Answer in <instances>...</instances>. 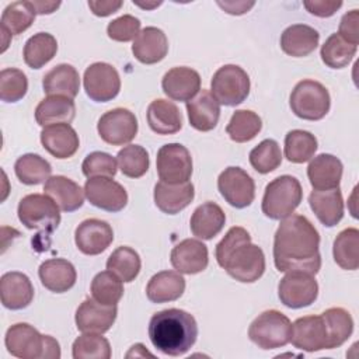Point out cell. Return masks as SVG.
<instances>
[{
    "label": "cell",
    "mask_w": 359,
    "mask_h": 359,
    "mask_svg": "<svg viewBox=\"0 0 359 359\" xmlns=\"http://www.w3.org/2000/svg\"><path fill=\"white\" fill-rule=\"evenodd\" d=\"M18 219L29 230L53 233L60 223L59 206L45 194H29L18 203Z\"/></svg>",
    "instance_id": "52a82bcc"
},
{
    "label": "cell",
    "mask_w": 359,
    "mask_h": 359,
    "mask_svg": "<svg viewBox=\"0 0 359 359\" xmlns=\"http://www.w3.org/2000/svg\"><path fill=\"white\" fill-rule=\"evenodd\" d=\"M226 215L223 209L215 202H205L194 210L189 220V227L195 237L212 240L222 231Z\"/></svg>",
    "instance_id": "1f68e13d"
},
{
    "label": "cell",
    "mask_w": 359,
    "mask_h": 359,
    "mask_svg": "<svg viewBox=\"0 0 359 359\" xmlns=\"http://www.w3.org/2000/svg\"><path fill=\"white\" fill-rule=\"evenodd\" d=\"M36 14H52L53 11H56L60 6V1H43V0H34L31 1Z\"/></svg>",
    "instance_id": "6f0895ef"
},
{
    "label": "cell",
    "mask_w": 359,
    "mask_h": 359,
    "mask_svg": "<svg viewBox=\"0 0 359 359\" xmlns=\"http://www.w3.org/2000/svg\"><path fill=\"white\" fill-rule=\"evenodd\" d=\"M289 105L297 118L320 121L328 114L331 98L328 90L320 81L302 80L292 90Z\"/></svg>",
    "instance_id": "8992f818"
},
{
    "label": "cell",
    "mask_w": 359,
    "mask_h": 359,
    "mask_svg": "<svg viewBox=\"0 0 359 359\" xmlns=\"http://www.w3.org/2000/svg\"><path fill=\"white\" fill-rule=\"evenodd\" d=\"M254 1H217V6L222 7L226 13L233 15H241L250 11L254 7Z\"/></svg>",
    "instance_id": "9f6ffc18"
},
{
    "label": "cell",
    "mask_w": 359,
    "mask_h": 359,
    "mask_svg": "<svg viewBox=\"0 0 359 359\" xmlns=\"http://www.w3.org/2000/svg\"><path fill=\"white\" fill-rule=\"evenodd\" d=\"M320 34L310 25L293 24L280 35L282 50L292 57H304L316 50Z\"/></svg>",
    "instance_id": "4dcf8cb0"
},
{
    "label": "cell",
    "mask_w": 359,
    "mask_h": 359,
    "mask_svg": "<svg viewBox=\"0 0 359 359\" xmlns=\"http://www.w3.org/2000/svg\"><path fill=\"white\" fill-rule=\"evenodd\" d=\"M119 170L129 178H140L149 170V153L140 144H129L116 154Z\"/></svg>",
    "instance_id": "7dc6e473"
},
{
    "label": "cell",
    "mask_w": 359,
    "mask_h": 359,
    "mask_svg": "<svg viewBox=\"0 0 359 359\" xmlns=\"http://www.w3.org/2000/svg\"><path fill=\"white\" fill-rule=\"evenodd\" d=\"M114 241V230L100 219L83 220L74 231V243L86 255H98L104 252Z\"/></svg>",
    "instance_id": "e0dca14e"
},
{
    "label": "cell",
    "mask_w": 359,
    "mask_h": 359,
    "mask_svg": "<svg viewBox=\"0 0 359 359\" xmlns=\"http://www.w3.org/2000/svg\"><path fill=\"white\" fill-rule=\"evenodd\" d=\"M217 264L236 280L252 283L265 272L264 251L251 243L250 233L240 226L229 229L216 245Z\"/></svg>",
    "instance_id": "7a4b0ae2"
},
{
    "label": "cell",
    "mask_w": 359,
    "mask_h": 359,
    "mask_svg": "<svg viewBox=\"0 0 359 359\" xmlns=\"http://www.w3.org/2000/svg\"><path fill=\"white\" fill-rule=\"evenodd\" d=\"M74 359H109L111 345L105 337L95 332H83L72 346Z\"/></svg>",
    "instance_id": "bcb514c9"
},
{
    "label": "cell",
    "mask_w": 359,
    "mask_h": 359,
    "mask_svg": "<svg viewBox=\"0 0 359 359\" xmlns=\"http://www.w3.org/2000/svg\"><path fill=\"white\" fill-rule=\"evenodd\" d=\"M81 170L87 178H94V177L111 178L118 171V161L108 153L93 151L84 158L81 164Z\"/></svg>",
    "instance_id": "f907efd6"
},
{
    "label": "cell",
    "mask_w": 359,
    "mask_h": 359,
    "mask_svg": "<svg viewBox=\"0 0 359 359\" xmlns=\"http://www.w3.org/2000/svg\"><path fill=\"white\" fill-rule=\"evenodd\" d=\"M327 332H328V349L341 346L353 332V320L348 310L342 307L327 309L321 314Z\"/></svg>",
    "instance_id": "f35d334b"
},
{
    "label": "cell",
    "mask_w": 359,
    "mask_h": 359,
    "mask_svg": "<svg viewBox=\"0 0 359 359\" xmlns=\"http://www.w3.org/2000/svg\"><path fill=\"white\" fill-rule=\"evenodd\" d=\"M359 11L351 10L346 14H344V17L341 18L339 22V29H338V35L345 39L346 42L352 43V45H358L359 42Z\"/></svg>",
    "instance_id": "f5cc1de1"
},
{
    "label": "cell",
    "mask_w": 359,
    "mask_h": 359,
    "mask_svg": "<svg viewBox=\"0 0 359 359\" xmlns=\"http://www.w3.org/2000/svg\"><path fill=\"white\" fill-rule=\"evenodd\" d=\"M282 163V151L276 140L265 139L250 151V164L259 174L275 171Z\"/></svg>",
    "instance_id": "c3c4849f"
},
{
    "label": "cell",
    "mask_w": 359,
    "mask_h": 359,
    "mask_svg": "<svg viewBox=\"0 0 359 359\" xmlns=\"http://www.w3.org/2000/svg\"><path fill=\"white\" fill-rule=\"evenodd\" d=\"M0 296L6 309L21 310L31 304L34 286L25 273L17 271L6 272L0 279Z\"/></svg>",
    "instance_id": "7402d4cb"
},
{
    "label": "cell",
    "mask_w": 359,
    "mask_h": 359,
    "mask_svg": "<svg viewBox=\"0 0 359 359\" xmlns=\"http://www.w3.org/2000/svg\"><path fill=\"white\" fill-rule=\"evenodd\" d=\"M153 346L168 356L185 355L196 342L198 324L192 314L181 309L161 310L149 321Z\"/></svg>",
    "instance_id": "3957f363"
},
{
    "label": "cell",
    "mask_w": 359,
    "mask_h": 359,
    "mask_svg": "<svg viewBox=\"0 0 359 359\" xmlns=\"http://www.w3.org/2000/svg\"><path fill=\"white\" fill-rule=\"evenodd\" d=\"M140 32V20L125 14L112 20L107 27V34L112 41L129 42L135 39Z\"/></svg>",
    "instance_id": "816d5d0a"
},
{
    "label": "cell",
    "mask_w": 359,
    "mask_h": 359,
    "mask_svg": "<svg viewBox=\"0 0 359 359\" xmlns=\"http://www.w3.org/2000/svg\"><path fill=\"white\" fill-rule=\"evenodd\" d=\"M195 196V189L192 182L181 184H167L157 182L154 185V203L156 206L167 215H177L184 210Z\"/></svg>",
    "instance_id": "d4e9b609"
},
{
    "label": "cell",
    "mask_w": 359,
    "mask_h": 359,
    "mask_svg": "<svg viewBox=\"0 0 359 359\" xmlns=\"http://www.w3.org/2000/svg\"><path fill=\"white\" fill-rule=\"evenodd\" d=\"M342 171L344 165L338 157L323 153L310 161L307 167V177L313 189L324 191L339 187Z\"/></svg>",
    "instance_id": "484cf974"
},
{
    "label": "cell",
    "mask_w": 359,
    "mask_h": 359,
    "mask_svg": "<svg viewBox=\"0 0 359 359\" xmlns=\"http://www.w3.org/2000/svg\"><path fill=\"white\" fill-rule=\"evenodd\" d=\"M116 306H105L94 299H86L76 310V327L81 332L104 334L116 320Z\"/></svg>",
    "instance_id": "ac0fdd59"
},
{
    "label": "cell",
    "mask_w": 359,
    "mask_h": 359,
    "mask_svg": "<svg viewBox=\"0 0 359 359\" xmlns=\"http://www.w3.org/2000/svg\"><path fill=\"white\" fill-rule=\"evenodd\" d=\"M156 167L160 181L167 184L187 182L192 175V157L180 143H168L158 149Z\"/></svg>",
    "instance_id": "30bf717a"
},
{
    "label": "cell",
    "mask_w": 359,
    "mask_h": 359,
    "mask_svg": "<svg viewBox=\"0 0 359 359\" xmlns=\"http://www.w3.org/2000/svg\"><path fill=\"white\" fill-rule=\"evenodd\" d=\"M189 123L199 132H209L216 128L220 118V104L209 90H201L187 102Z\"/></svg>",
    "instance_id": "cb8c5ba5"
},
{
    "label": "cell",
    "mask_w": 359,
    "mask_h": 359,
    "mask_svg": "<svg viewBox=\"0 0 359 359\" xmlns=\"http://www.w3.org/2000/svg\"><path fill=\"white\" fill-rule=\"evenodd\" d=\"M304 8L316 15V17H321V18H327L334 15L341 7H342V1H331V0H310V1H304L303 3Z\"/></svg>",
    "instance_id": "db71d44e"
},
{
    "label": "cell",
    "mask_w": 359,
    "mask_h": 359,
    "mask_svg": "<svg viewBox=\"0 0 359 359\" xmlns=\"http://www.w3.org/2000/svg\"><path fill=\"white\" fill-rule=\"evenodd\" d=\"M84 194L93 206L112 213L121 212L128 203L126 189L109 177L88 178Z\"/></svg>",
    "instance_id": "9a60e30c"
},
{
    "label": "cell",
    "mask_w": 359,
    "mask_h": 359,
    "mask_svg": "<svg viewBox=\"0 0 359 359\" xmlns=\"http://www.w3.org/2000/svg\"><path fill=\"white\" fill-rule=\"evenodd\" d=\"M91 296L101 304L116 306V303L123 296L122 280L111 271H102L93 278Z\"/></svg>",
    "instance_id": "f6af8a7d"
},
{
    "label": "cell",
    "mask_w": 359,
    "mask_h": 359,
    "mask_svg": "<svg viewBox=\"0 0 359 359\" xmlns=\"http://www.w3.org/2000/svg\"><path fill=\"white\" fill-rule=\"evenodd\" d=\"M76 116V105L72 98L62 95H49L35 108V119L41 126L55 123H70Z\"/></svg>",
    "instance_id": "d590c367"
},
{
    "label": "cell",
    "mask_w": 359,
    "mask_h": 359,
    "mask_svg": "<svg viewBox=\"0 0 359 359\" xmlns=\"http://www.w3.org/2000/svg\"><path fill=\"white\" fill-rule=\"evenodd\" d=\"M8 353L21 359H59V342L50 335H42L27 323L11 325L4 338Z\"/></svg>",
    "instance_id": "277c9868"
},
{
    "label": "cell",
    "mask_w": 359,
    "mask_h": 359,
    "mask_svg": "<svg viewBox=\"0 0 359 359\" xmlns=\"http://www.w3.org/2000/svg\"><path fill=\"white\" fill-rule=\"evenodd\" d=\"M309 205L325 227L337 226L344 217V199L339 187L324 191L313 189L309 195Z\"/></svg>",
    "instance_id": "4316f807"
},
{
    "label": "cell",
    "mask_w": 359,
    "mask_h": 359,
    "mask_svg": "<svg viewBox=\"0 0 359 359\" xmlns=\"http://www.w3.org/2000/svg\"><path fill=\"white\" fill-rule=\"evenodd\" d=\"M142 261L139 254L126 245L118 247L107 261V269L114 272L121 280L132 282L140 272Z\"/></svg>",
    "instance_id": "7bdbcfd3"
},
{
    "label": "cell",
    "mask_w": 359,
    "mask_h": 359,
    "mask_svg": "<svg viewBox=\"0 0 359 359\" xmlns=\"http://www.w3.org/2000/svg\"><path fill=\"white\" fill-rule=\"evenodd\" d=\"M161 87L168 98L188 102L201 91V76L187 66L172 67L164 74Z\"/></svg>",
    "instance_id": "ffe728a7"
},
{
    "label": "cell",
    "mask_w": 359,
    "mask_h": 359,
    "mask_svg": "<svg viewBox=\"0 0 359 359\" xmlns=\"http://www.w3.org/2000/svg\"><path fill=\"white\" fill-rule=\"evenodd\" d=\"M83 84L90 100L95 102H108L118 95L121 90V77L112 65L95 62L86 69Z\"/></svg>",
    "instance_id": "7c38bea8"
},
{
    "label": "cell",
    "mask_w": 359,
    "mask_h": 359,
    "mask_svg": "<svg viewBox=\"0 0 359 359\" xmlns=\"http://www.w3.org/2000/svg\"><path fill=\"white\" fill-rule=\"evenodd\" d=\"M292 323L278 310L261 313L250 325L248 337L261 349L282 348L290 342Z\"/></svg>",
    "instance_id": "ba28073f"
},
{
    "label": "cell",
    "mask_w": 359,
    "mask_h": 359,
    "mask_svg": "<svg viewBox=\"0 0 359 359\" xmlns=\"http://www.w3.org/2000/svg\"><path fill=\"white\" fill-rule=\"evenodd\" d=\"M122 1L115 0H90L88 7L91 13L97 17H108L114 13H116L122 7Z\"/></svg>",
    "instance_id": "11a10c76"
},
{
    "label": "cell",
    "mask_w": 359,
    "mask_h": 359,
    "mask_svg": "<svg viewBox=\"0 0 359 359\" xmlns=\"http://www.w3.org/2000/svg\"><path fill=\"white\" fill-rule=\"evenodd\" d=\"M334 261L346 271H356L359 266V230L348 227L342 230L332 244Z\"/></svg>",
    "instance_id": "74e56055"
},
{
    "label": "cell",
    "mask_w": 359,
    "mask_h": 359,
    "mask_svg": "<svg viewBox=\"0 0 359 359\" xmlns=\"http://www.w3.org/2000/svg\"><path fill=\"white\" fill-rule=\"evenodd\" d=\"M35 15L36 11L31 1H14L4 8L0 20L3 41L1 52L7 49L13 35H20L32 25Z\"/></svg>",
    "instance_id": "f1b7e54d"
},
{
    "label": "cell",
    "mask_w": 359,
    "mask_h": 359,
    "mask_svg": "<svg viewBox=\"0 0 359 359\" xmlns=\"http://www.w3.org/2000/svg\"><path fill=\"white\" fill-rule=\"evenodd\" d=\"M14 171L20 182L25 185H39L50 178L52 167L49 161L39 154L28 153L17 158Z\"/></svg>",
    "instance_id": "ab89813d"
},
{
    "label": "cell",
    "mask_w": 359,
    "mask_h": 359,
    "mask_svg": "<svg viewBox=\"0 0 359 359\" xmlns=\"http://www.w3.org/2000/svg\"><path fill=\"white\" fill-rule=\"evenodd\" d=\"M41 283L53 293L70 290L77 279L73 264L63 258H50L41 264L38 269Z\"/></svg>",
    "instance_id": "83f0119b"
},
{
    "label": "cell",
    "mask_w": 359,
    "mask_h": 359,
    "mask_svg": "<svg viewBox=\"0 0 359 359\" xmlns=\"http://www.w3.org/2000/svg\"><path fill=\"white\" fill-rule=\"evenodd\" d=\"M146 116L150 129L157 135H174L182 128V116L178 107L163 98L149 104Z\"/></svg>",
    "instance_id": "d6a6232c"
},
{
    "label": "cell",
    "mask_w": 359,
    "mask_h": 359,
    "mask_svg": "<svg viewBox=\"0 0 359 359\" xmlns=\"http://www.w3.org/2000/svg\"><path fill=\"white\" fill-rule=\"evenodd\" d=\"M317 139L313 133L293 129L285 136V157L294 164H303L313 158L317 151Z\"/></svg>",
    "instance_id": "60d3db41"
},
{
    "label": "cell",
    "mask_w": 359,
    "mask_h": 359,
    "mask_svg": "<svg viewBox=\"0 0 359 359\" xmlns=\"http://www.w3.org/2000/svg\"><path fill=\"white\" fill-rule=\"evenodd\" d=\"M43 194L50 196L60 210L74 212L84 203V189L73 180L63 175L50 177L43 185Z\"/></svg>",
    "instance_id": "f546056e"
},
{
    "label": "cell",
    "mask_w": 359,
    "mask_h": 359,
    "mask_svg": "<svg viewBox=\"0 0 359 359\" xmlns=\"http://www.w3.org/2000/svg\"><path fill=\"white\" fill-rule=\"evenodd\" d=\"M57 52V41L52 34L38 32L24 45V62L31 69H41L50 62Z\"/></svg>",
    "instance_id": "8d00e7d4"
},
{
    "label": "cell",
    "mask_w": 359,
    "mask_h": 359,
    "mask_svg": "<svg viewBox=\"0 0 359 359\" xmlns=\"http://www.w3.org/2000/svg\"><path fill=\"white\" fill-rule=\"evenodd\" d=\"M261 128L262 121L255 112L250 109H238L231 115L226 132L233 142L245 143L252 140L259 133Z\"/></svg>",
    "instance_id": "b9f144b4"
},
{
    "label": "cell",
    "mask_w": 359,
    "mask_h": 359,
    "mask_svg": "<svg viewBox=\"0 0 359 359\" xmlns=\"http://www.w3.org/2000/svg\"><path fill=\"white\" fill-rule=\"evenodd\" d=\"M163 1H153V3H140V1H135L133 0V4L135 6H139V7H142V8H146V10H151V8H156V7H158L160 4H161Z\"/></svg>",
    "instance_id": "680465c9"
},
{
    "label": "cell",
    "mask_w": 359,
    "mask_h": 359,
    "mask_svg": "<svg viewBox=\"0 0 359 359\" xmlns=\"http://www.w3.org/2000/svg\"><path fill=\"white\" fill-rule=\"evenodd\" d=\"M278 296L282 304L289 309L307 307L318 296V283L314 275L302 271H290L278 285Z\"/></svg>",
    "instance_id": "8fae6325"
},
{
    "label": "cell",
    "mask_w": 359,
    "mask_h": 359,
    "mask_svg": "<svg viewBox=\"0 0 359 359\" xmlns=\"http://www.w3.org/2000/svg\"><path fill=\"white\" fill-rule=\"evenodd\" d=\"M290 342L306 352L328 349V332L321 316H306L292 324Z\"/></svg>",
    "instance_id": "2e32d148"
},
{
    "label": "cell",
    "mask_w": 359,
    "mask_h": 359,
    "mask_svg": "<svg viewBox=\"0 0 359 359\" xmlns=\"http://www.w3.org/2000/svg\"><path fill=\"white\" fill-rule=\"evenodd\" d=\"M217 189L224 201L236 209L250 206L255 198L254 180L240 167H227L217 178Z\"/></svg>",
    "instance_id": "4fadbf2b"
},
{
    "label": "cell",
    "mask_w": 359,
    "mask_h": 359,
    "mask_svg": "<svg viewBox=\"0 0 359 359\" xmlns=\"http://www.w3.org/2000/svg\"><path fill=\"white\" fill-rule=\"evenodd\" d=\"M185 279L180 272L161 271L153 275L146 286V296L153 303L174 302L182 296Z\"/></svg>",
    "instance_id": "e575fe53"
},
{
    "label": "cell",
    "mask_w": 359,
    "mask_h": 359,
    "mask_svg": "<svg viewBox=\"0 0 359 359\" xmlns=\"http://www.w3.org/2000/svg\"><path fill=\"white\" fill-rule=\"evenodd\" d=\"M42 87L48 95H62L73 100L80 90L79 72L72 65L60 63L43 76Z\"/></svg>",
    "instance_id": "836d02e7"
},
{
    "label": "cell",
    "mask_w": 359,
    "mask_h": 359,
    "mask_svg": "<svg viewBox=\"0 0 359 359\" xmlns=\"http://www.w3.org/2000/svg\"><path fill=\"white\" fill-rule=\"evenodd\" d=\"M100 137L112 146H122L132 142L137 133V119L126 108H114L105 112L97 123Z\"/></svg>",
    "instance_id": "5bb4252c"
},
{
    "label": "cell",
    "mask_w": 359,
    "mask_h": 359,
    "mask_svg": "<svg viewBox=\"0 0 359 359\" xmlns=\"http://www.w3.org/2000/svg\"><path fill=\"white\" fill-rule=\"evenodd\" d=\"M41 143L49 154L60 160L72 157L80 146L79 135L70 123L45 126L41 132Z\"/></svg>",
    "instance_id": "44dd1931"
},
{
    "label": "cell",
    "mask_w": 359,
    "mask_h": 359,
    "mask_svg": "<svg viewBox=\"0 0 359 359\" xmlns=\"http://www.w3.org/2000/svg\"><path fill=\"white\" fill-rule=\"evenodd\" d=\"M303 199V189L293 175H280L266 187L261 203L262 213L272 220H282L297 209Z\"/></svg>",
    "instance_id": "5b68a950"
},
{
    "label": "cell",
    "mask_w": 359,
    "mask_h": 359,
    "mask_svg": "<svg viewBox=\"0 0 359 359\" xmlns=\"http://www.w3.org/2000/svg\"><path fill=\"white\" fill-rule=\"evenodd\" d=\"M210 93L226 107H236L250 94V77L237 65H224L216 70L210 81Z\"/></svg>",
    "instance_id": "9c48e42d"
},
{
    "label": "cell",
    "mask_w": 359,
    "mask_h": 359,
    "mask_svg": "<svg viewBox=\"0 0 359 359\" xmlns=\"http://www.w3.org/2000/svg\"><path fill=\"white\" fill-rule=\"evenodd\" d=\"M356 50L358 45L346 42L335 32L325 39L324 45L321 46L320 56L325 66L331 69H342L351 63Z\"/></svg>",
    "instance_id": "ee69618b"
},
{
    "label": "cell",
    "mask_w": 359,
    "mask_h": 359,
    "mask_svg": "<svg viewBox=\"0 0 359 359\" xmlns=\"http://www.w3.org/2000/svg\"><path fill=\"white\" fill-rule=\"evenodd\" d=\"M28 80L22 70L8 67L0 72V98L4 102H17L25 97Z\"/></svg>",
    "instance_id": "681fc988"
},
{
    "label": "cell",
    "mask_w": 359,
    "mask_h": 359,
    "mask_svg": "<svg viewBox=\"0 0 359 359\" xmlns=\"http://www.w3.org/2000/svg\"><path fill=\"white\" fill-rule=\"evenodd\" d=\"M273 262L279 272L316 275L320 271V234L306 216L290 215L282 219L273 238Z\"/></svg>",
    "instance_id": "6da1fadb"
},
{
    "label": "cell",
    "mask_w": 359,
    "mask_h": 359,
    "mask_svg": "<svg viewBox=\"0 0 359 359\" xmlns=\"http://www.w3.org/2000/svg\"><path fill=\"white\" fill-rule=\"evenodd\" d=\"M170 261L172 268L180 273H199L209 264L208 247L196 238H185L171 250Z\"/></svg>",
    "instance_id": "d6986e66"
},
{
    "label": "cell",
    "mask_w": 359,
    "mask_h": 359,
    "mask_svg": "<svg viewBox=\"0 0 359 359\" xmlns=\"http://www.w3.org/2000/svg\"><path fill=\"white\" fill-rule=\"evenodd\" d=\"M133 56L143 65L161 62L168 52V39L157 27H146L135 38L132 45Z\"/></svg>",
    "instance_id": "603a6c76"
}]
</instances>
